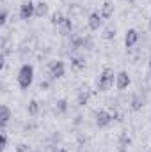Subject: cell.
<instances>
[{"label": "cell", "instance_id": "ac0fdd59", "mask_svg": "<svg viewBox=\"0 0 151 152\" xmlns=\"http://www.w3.org/2000/svg\"><path fill=\"white\" fill-rule=\"evenodd\" d=\"M142 106H144V104H142L141 97H139V96H133V99H132V110H135V112H137V110H141Z\"/></svg>", "mask_w": 151, "mask_h": 152}, {"label": "cell", "instance_id": "cb8c5ba5", "mask_svg": "<svg viewBox=\"0 0 151 152\" xmlns=\"http://www.w3.org/2000/svg\"><path fill=\"white\" fill-rule=\"evenodd\" d=\"M150 73H151V58H150Z\"/></svg>", "mask_w": 151, "mask_h": 152}, {"label": "cell", "instance_id": "ba28073f", "mask_svg": "<svg viewBox=\"0 0 151 152\" xmlns=\"http://www.w3.org/2000/svg\"><path fill=\"white\" fill-rule=\"evenodd\" d=\"M137 42H139V32L135 28H128L126 34H124V46L126 48H133Z\"/></svg>", "mask_w": 151, "mask_h": 152}, {"label": "cell", "instance_id": "9c48e42d", "mask_svg": "<svg viewBox=\"0 0 151 152\" xmlns=\"http://www.w3.org/2000/svg\"><path fill=\"white\" fill-rule=\"evenodd\" d=\"M59 28V34L61 36H71V32H73V21H71V18H66L64 16V20L61 21V25L57 27Z\"/></svg>", "mask_w": 151, "mask_h": 152}, {"label": "cell", "instance_id": "7a4b0ae2", "mask_svg": "<svg viewBox=\"0 0 151 152\" xmlns=\"http://www.w3.org/2000/svg\"><path fill=\"white\" fill-rule=\"evenodd\" d=\"M114 83H115V73H114L110 67H105L100 73V76H98V90L105 92V90H109L112 87Z\"/></svg>", "mask_w": 151, "mask_h": 152}, {"label": "cell", "instance_id": "8992f818", "mask_svg": "<svg viewBox=\"0 0 151 152\" xmlns=\"http://www.w3.org/2000/svg\"><path fill=\"white\" fill-rule=\"evenodd\" d=\"M130 75L126 73V71H119L117 75H115V87L119 88V90H124V88H128L130 87Z\"/></svg>", "mask_w": 151, "mask_h": 152}, {"label": "cell", "instance_id": "30bf717a", "mask_svg": "<svg viewBox=\"0 0 151 152\" xmlns=\"http://www.w3.org/2000/svg\"><path fill=\"white\" fill-rule=\"evenodd\" d=\"M100 14H101V18H103V20H109V18L114 14V4H112V2H105V4L101 5Z\"/></svg>", "mask_w": 151, "mask_h": 152}, {"label": "cell", "instance_id": "603a6c76", "mask_svg": "<svg viewBox=\"0 0 151 152\" xmlns=\"http://www.w3.org/2000/svg\"><path fill=\"white\" fill-rule=\"evenodd\" d=\"M53 152H68L64 147H53Z\"/></svg>", "mask_w": 151, "mask_h": 152}, {"label": "cell", "instance_id": "9a60e30c", "mask_svg": "<svg viewBox=\"0 0 151 152\" xmlns=\"http://www.w3.org/2000/svg\"><path fill=\"white\" fill-rule=\"evenodd\" d=\"M87 101H89V90H87V88H82L80 94H78V104H80V106H85Z\"/></svg>", "mask_w": 151, "mask_h": 152}, {"label": "cell", "instance_id": "5b68a950", "mask_svg": "<svg viewBox=\"0 0 151 152\" xmlns=\"http://www.w3.org/2000/svg\"><path fill=\"white\" fill-rule=\"evenodd\" d=\"M110 122H112V115L109 113V112L98 110V112L94 113V124H96L98 127H107Z\"/></svg>", "mask_w": 151, "mask_h": 152}, {"label": "cell", "instance_id": "7402d4cb", "mask_svg": "<svg viewBox=\"0 0 151 152\" xmlns=\"http://www.w3.org/2000/svg\"><path fill=\"white\" fill-rule=\"evenodd\" d=\"M16 151L18 152H30V147H29L27 143H20V145L16 147Z\"/></svg>", "mask_w": 151, "mask_h": 152}, {"label": "cell", "instance_id": "277c9868", "mask_svg": "<svg viewBox=\"0 0 151 152\" xmlns=\"http://www.w3.org/2000/svg\"><path fill=\"white\" fill-rule=\"evenodd\" d=\"M48 73L52 76V80H59L66 73V64L62 60H52L50 66H48Z\"/></svg>", "mask_w": 151, "mask_h": 152}, {"label": "cell", "instance_id": "e0dca14e", "mask_svg": "<svg viewBox=\"0 0 151 152\" xmlns=\"http://www.w3.org/2000/svg\"><path fill=\"white\" fill-rule=\"evenodd\" d=\"M62 20H64L62 12H53V14H52V20H50V21H52V25H57V27H59Z\"/></svg>", "mask_w": 151, "mask_h": 152}, {"label": "cell", "instance_id": "4fadbf2b", "mask_svg": "<svg viewBox=\"0 0 151 152\" xmlns=\"http://www.w3.org/2000/svg\"><path fill=\"white\" fill-rule=\"evenodd\" d=\"M11 120V110L7 104H2V129H5V126Z\"/></svg>", "mask_w": 151, "mask_h": 152}, {"label": "cell", "instance_id": "8fae6325", "mask_svg": "<svg viewBox=\"0 0 151 152\" xmlns=\"http://www.w3.org/2000/svg\"><path fill=\"white\" fill-rule=\"evenodd\" d=\"M71 69H75V71H82V69H85V58L84 57H71Z\"/></svg>", "mask_w": 151, "mask_h": 152}, {"label": "cell", "instance_id": "2e32d148", "mask_svg": "<svg viewBox=\"0 0 151 152\" xmlns=\"http://www.w3.org/2000/svg\"><path fill=\"white\" fill-rule=\"evenodd\" d=\"M55 110H57L59 113H64V112L68 110V101H66V99H59V101H57V106H55Z\"/></svg>", "mask_w": 151, "mask_h": 152}, {"label": "cell", "instance_id": "3957f363", "mask_svg": "<svg viewBox=\"0 0 151 152\" xmlns=\"http://www.w3.org/2000/svg\"><path fill=\"white\" fill-rule=\"evenodd\" d=\"M20 20L23 21H29L32 16H36V4L32 0H23L21 5H20Z\"/></svg>", "mask_w": 151, "mask_h": 152}, {"label": "cell", "instance_id": "44dd1931", "mask_svg": "<svg viewBox=\"0 0 151 152\" xmlns=\"http://www.w3.org/2000/svg\"><path fill=\"white\" fill-rule=\"evenodd\" d=\"M7 149V133H5V129H2V151H5Z\"/></svg>", "mask_w": 151, "mask_h": 152}, {"label": "cell", "instance_id": "5bb4252c", "mask_svg": "<svg viewBox=\"0 0 151 152\" xmlns=\"http://www.w3.org/2000/svg\"><path fill=\"white\" fill-rule=\"evenodd\" d=\"M27 112H29V115H32V117H36V115L39 113V103L36 101V99H32V101L29 103V106H27Z\"/></svg>", "mask_w": 151, "mask_h": 152}, {"label": "cell", "instance_id": "d6986e66", "mask_svg": "<svg viewBox=\"0 0 151 152\" xmlns=\"http://www.w3.org/2000/svg\"><path fill=\"white\" fill-rule=\"evenodd\" d=\"M103 37H105V39H114V37H115V28H112V27L105 28V32H103Z\"/></svg>", "mask_w": 151, "mask_h": 152}, {"label": "cell", "instance_id": "d4e9b609", "mask_svg": "<svg viewBox=\"0 0 151 152\" xmlns=\"http://www.w3.org/2000/svg\"><path fill=\"white\" fill-rule=\"evenodd\" d=\"M150 30H151V20H150Z\"/></svg>", "mask_w": 151, "mask_h": 152}, {"label": "cell", "instance_id": "52a82bcc", "mask_svg": "<svg viewBox=\"0 0 151 152\" xmlns=\"http://www.w3.org/2000/svg\"><path fill=\"white\" fill-rule=\"evenodd\" d=\"M101 23H103V18H101L100 12H91V14L87 16V27H89L91 30H100Z\"/></svg>", "mask_w": 151, "mask_h": 152}, {"label": "cell", "instance_id": "6da1fadb", "mask_svg": "<svg viewBox=\"0 0 151 152\" xmlns=\"http://www.w3.org/2000/svg\"><path fill=\"white\" fill-rule=\"evenodd\" d=\"M16 81H18V85H20L21 90L30 88V85H32V81H34V66H32V64H23V66L18 69Z\"/></svg>", "mask_w": 151, "mask_h": 152}, {"label": "cell", "instance_id": "7c38bea8", "mask_svg": "<svg viewBox=\"0 0 151 152\" xmlns=\"http://www.w3.org/2000/svg\"><path fill=\"white\" fill-rule=\"evenodd\" d=\"M46 14H48V4L41 0V2L36 4V16H38V18H43V16H46Z\"/></svg>", "mask_w": 151, "mask_h": 152}, {"label": "cell", "instance_id": "ffe728a7", "mask_svg": "<svg viewBox=\"0 0 151 152\" xmlns=\"http://www.w3.org/2000/svg\"><path fill=\"white\" fill-rule=\"evenodd\" d=\"M7 16H9L7 9H2V14H0V25H5V23H7Z\"/></svg>", "mask_w": 151, "mask_h": 152}]
</instances>
